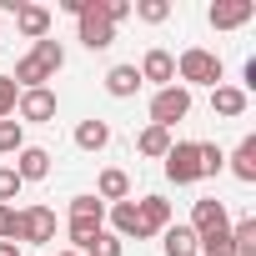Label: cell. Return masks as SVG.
Segmentation results:
<instances>
[{"instance_id":"obj_11","label":"cell","mask_w":256,"mask_h":256,"mask_svg":"<svg viewBox=\"0 0 256 256\" xmlns=\"http://www.w3.org/2000/svg\"><path fill=\"white\" fill-rule=\"evenodd\" d=\"M96 201L100 206H116V201H131V176H126L120 166H106L96 176Z\"/></svg>"},{"instance_id":"obj_8","label":"cell","mask_w":256,"mask_h":256,"mask_svg":"<svg viewBox=\"0 0 256 256\" xmlns=\"http://www.w3.org/2000/svg\"><path fill=\"white\" fill-rule=\"evenodd\" d=\"M196 236H211V231H226L231 226V216H226V201H216V196H201L196 206H191V221H186Z\"/></svg>"},{"instance_id":"obj_32","label":"cell","mask_w":256,"mask_h":256,"mask_svg":"<svg viewBox=\"0 0 256 256\" xmlns=\"http://www.w3.org/2000/svg\"><path fill=\"white\" fill-rule=\"evenodd\" d=\"M16 231H20V211L0 206V241H16Z\"/></svg>"},{"instance_id":"obj_7","label":"cell","mask_w":256,"mask_h":256,"mask_svg":"<svg viewBox=\"0 0 256 256\" xmlns=\"http://www.w3.org/2000/svg\"><path fill=\"white\" fill-rule=\"evenodd\" d=\"M141 80H151L156 90H166V86H176V56L171 50H161V46H151L146 56H141Z\"/></svg>"},{"instance_id":"obj_31","label":"cell","mask_w":256,"mask_h":256,"mask_svg":"<svg viewBox=\"0 0 256 256\" xmlns=\"http://www.w3.org/2000/svg\"><path fill=\"white\" fill-rule=\"evenodd\" d=\"M120 251H126V246H120V236H110V231H100V236L90 241V251H86V256H120Z\"/></svg>"},{"instance_id":"obj_14","label":"cell","mask_w":256,"mask_h":256,"mask_svg":"<svg viewBox=\"0 0 256 256\" xmlns=\"http://www.w3.org/2000/svg\"><path fill=\"white\" fill-rule=\"evenodd\" d=\"M141 86H146V80H141V70H136L131 60H120V66L106 70V96H116V100H131Z\"/></svg>"},{"instance_id":"obj_1","label":"cell","mask_w":256,"mask_h":256,"mask_svg":"<svg viewBox=\"0 0 256 256\" xmlns=\"http://www.w3.org/2000/svg\"><path fill=\"white\" fill-rule=\"evenodd\" d=\"M221 76H226V66H221V56L216 50H206V46H186L181 56H176V86H221Z\"/></svg>"},{"instance_id":"obj_4","label":"cell","mask_w":256,"mask_h":256,"mask_svg":"<svg viewBox=\"0 0 256 256\" xmlns=\"http://www.w3.org/2000/svg\"><path fill=\"white\" fill-rule=\"evenodd\" d=\"M16 120H20V126H50V120H56V90H50V86H40V90H20V100H16Z\"/></svg>"},{"instance_id":"obj_24","label":"cell","mask_w":256,"mask_h":256,"mask_svg":"<svg viewBox=\"0 0 256 256\" xmlns=\"http://www.w3.org/2000/svg\"><path fill=\"white\" fill-rule=\"evenodd\" d=\"M196 161H201V181L226 171V151H221L216 141H196Z\"/></svg>"},{"instance_id":"obj_10","label":"cell","mask_w":256,"mask_h":256,"mask_svg":"<svg viewBox=\"0 0 256 256\" xmlns=\"http://www.w3.org/2000/svg\"><path fill=\"white\" fill-rule=\"evenodd\" d=\"M251 16H256V6H251V0H216V6L206 10V20H211L216 30H241Z\"/></svg>"},{"instance_id":"obj_9","label":"cell","mask_w":256,"mask_h":256,"mask_svg":"<svg viewBox=\"0 0 256 256\" xmlns=\"http://www.w3.org/2000/svg\"><path fill=\"white\" fill-rule=\"evenodd\" d=\"M136 216H141V231H146V241H151V236H161V231L176 221L166 196H141V201H136Z\"/></svg>"},{"instance_id":"obj_29","label":"cell","mask_w":256,"mask_h":256,"mask_svg":"<svg viewBox=\"0 0 256 256\" xmlns=\"http://www.w3.org/2000/svg\"><path fill=\"white\" fill-rule=\"evenodd\" d=\"M20 191H26V181H20V176H16L10 166H0V206H10V201H16Z\"/></svg>"},{"instance_id":"obj_23","label":"cell","mask_w":256,"mask_h":256,"mask_svg":"<svg viewBox=\"0 0 256 256\" xmlns=\"http://www.w3.org/2000/svg\"><path fill=\"white\" fill-rule=\"evenodd\" d=\"M231 256H256V216L231 221Z\"/></svg>"},{"instance_id":"obj_2","label":"cell","mask_w":256,"mask_h":256,"mask_svg":"<svg viewBox=\"0 0 256 256\" xmlns=\"http://www.w3.org/2000/svg\"><path fill=\"white\" fill-rule=\"evenodd\" d=\"M76 40H80L86 50H110V46H116V26L106 20V6H100V0H90V6L76 16Z\"/></svg>"},{"instance_id":"obj_13","label":"cell","mask_w":256,"mask_h":256,"mask_svg":"<svg viewBox=\"0 0 256 256\" xmlns=\"http://www.w3.org/2000/svg\"><path fill=\"white\" fill-rule=\"evenodd\" d=\"M10 171H16L26 186H30V181H46V176H50V151H46V146H20V156H16Z\"/></svg>"},{"instance_id":"obj_27","label":"cell","mask_w":256,"mask_h":256,"mask_svg":"<svg viewBox=\"0 0 256 256\" xmlns=\"http://www.w3.org/2000/svg\"><path fill=\"white\" fill-rule=\"evenodd\" d=\"M20 146H26V126L16 116L0 120V156H20Z\"/></svg>"},{"instance_id":"obj_19","label":"cell","mask_w":256,"mask_h":256,"mask_svg":"<svg viewBox=\"0 0 256 256\" xmlns=\"http://www.w3.org/2000/svg\"><path fill=\"white\" fill-rule=\"evenodd\" d=\"M76 146H80V151H106V146H110V126L96 120V116L80 120V126H76Z\"/></svg>"},{"instance_id":"obj_25","label":"cell","mask_w":256,"mask_h":256,"mask_svg":"<svg viewBox=\"0 0 256 256\" xmlns=\"http://www.w3.org/2000/svg\"><path fill=\"white\" fill-rule=\"evenodd\" d=\"M70 221H90V226H106V206L96 196H70Z\"/></svg>"},{"instance_id":"obj_22","label":"cell","mask_w":256,"mask_h":256,"mask_svg":"<svg viewBox=\"0 0 256 256\" xmlns=\"http://www.w3.org/2000/svg\"><path fill=\"white\" fill-rule=\"evenodd\" d=\"M10 80H16V90H40V86H46L50 76L40 70V60H36V56H20V60H16V76H10Z\"/></svg>"},{"instance_id":"obj_20","label":"cell","mask_w":256,"mask_h":256,"mask_svg":"<svg viewBox=\"0 0 256 256\" xmlns=\"http://www.w3.org/2000/svg\"><path fill=\"white\" fill-rule=\"evenodd\" d=\"M136 151H141V156H151V161H166V151H171V131H161V126H151V120H146V131L136 136Z\"/></svg>"},{"instance_id":"obj_17","label":"cell","mask_w":256,"mask_h":256,"mask_svg":"<svg viewBox=\"0 0 256 256\" xmlns=\"http://www.w3.org/2000/svg\"><path fill=\"white\" fill-rule=\"evenodd\" d=\"M161 251H166V256H201V246H196V231H191L186 221H171V226L161 231Z\"/></svg>"},{"instance_id":"obj_26","label":"cell","mask_w":256,"mask_h":256,"mask_svg":"<svg viewBox=\"0 0 256 256\" xmlns=\"http://www.w3.org/2000/svg\"><path fill=\"white\" fill-rule=\"evenodd\" d=\"M100 231H106V226H90V221H66V241H70V251H80V256L90 251V241H96Z\"/></svg>"},{"instance_id":"obj_30","label":"cell","mask_w":256,"mask_h":256,"mask_svg":"<svg viewBox=\"0 0 256 256\" xmlns=\"http://www.w3.org/2000/svg\"><path fill=\"white\" fill-rule=\"evenodd\" d=\"M16 100H20L16 80H10V76H0V120H10V116H16Z\"/></svg>"},{"instance_id":"obj_33","label":"cell","mask_w":256,"mask_h":256,"mask_svg":"<svg viewBox=\"0 0 256 256\" xmlns=\"http://www.w3.org/2000/svg\"><path fill=\"white\" fill-rule=\"evenodd\" d=\"M100 6H106V20H110V26L131 20V0H100Z\"/></svg>"},{"instance_id":"obj_5","label":"cell","mask_w":256,"mask_h":256,"mask_svg":"<svg viewBox=\"0 0 256 256\" xmlns=\"http://www.w3.org/2000/svg\"><path fill=\"white\" fill-rule=\"evenodd\" d=\"M166 181H176V186H196L201 181L196 141H171V151H166Z\"/></svg>"},{"instance_id":"obj_15","label":"cell","mask_w":256,"mask_h":256,"mask_svg":"<svg viewBox=\"0 0 256 256\" xmlns=\"http://www.w3.org/2000/svg\"><path fill=\"white\" fill-rule=\"evenodd\" d=\"M106 221H110V236H136V241H146V231H141V216H136V201H116V206H106Z\"/></svg>"},{"instance_id":"obj_6","label":"cell","mask_w":256,"mask_h":256,"mask_svg":"<svg viewBox=\"0 0 256 256\" xmlns=\"http://www.w3.org/2000/svg\"><path fill=\"white\" fill-rule=\"evenodd\" d=\"M16 241H26V246H46V241H56V211H50V206H26V211H20V231H16Z\"/></svg>"},{"instance_id":"obj_3","label":"cell","mask_w":256,"mask_h":256,"mask_svg":"<svg viewBox=\"0 0 256 256\" xmlns=\"http://www.w3.org/2000/svg\"><path fill=\"white\" fill-rule=\"evenodd\" d=\"M186 116H191V90H186V86H166V90L151 96V126L171 131V126L186 120Z\"/></svg>"},{"instance_id":"obj_21","label":"cell","mask_w":256,"mask_h":256,"mask_svg":"<svg viewBox=\"0 0 256 256\" xmlns=\"http://www.w3.org/2000/svg\"><path fill=\"white\" fill-rule=\"evenodd\" d=\"M30 56L40 60V70H46L50 80H56V76H60V66H66V46H60V40H50V36H46V40H36V46H30Z\"/></svg>"},{"instance_id":"obj_35","label":"cell","mask_w":256,"mask_h":256,"mask_svg":"<svg viewBox=\"0 0 256 256\" xmlns=\"http://www.w3.org/2000/svg\"><path fill=\"white\" fill-rule=\"evenodd\" d=\"M56 256H80V251H70V246H66V251H56Z\"/></svg>"},{"instance_id":"obj_12","label":"cell","mask_w":256,"mask_h":256,"mask_svg":"<svg viewBox=\"0 0 256 256\" xmlns=\"http://www.w3.org/2000/svg\"><path fill=\"white\" fill-rule=\"evenodd\" d=\"M16 30L36 46V40H46L50 36V10L46 6H30V0H20V10H16Z\"/></svg>"},{"instance_id":"obj_34","label":"cell","mask_w":256,"mask_h":256,"mask_svg":"<svg viewBox=\"0 0 256 256\" xmlns=\"http://www.w3.org/2000/svg\"><path fill=\"white\" fill-rule=\"evenodd\" d=\"M0 256H26V251H20V241H0Z\"/></svg>"},{"instance_id":"obj_16","label":"cell","mask_w":256,"mask_h":256,"mask_svg":"<svg viewBox=\"0 0 256 256\" xmlns=\"http://www.w3.org/2000/svg\"><path fill=\"white\" fill-rule=\"evenodd\" d=\"M246 106H251V96H246L241 86H226V80H221V86L211 90V110H216L221 120H236V116H246Z\"/></svg>"},{"instance_id":"obj_18","label":"cell","mask_w":256,"mask_h":256,"mask_svg":"<svg viewBox=\"0 0 256 256\" xmlns=\"http://www.w3.org/2000/svg\"><path fill=\"white\" fill-rule=\"evenodd\" d=\"M226 166H231V176H236V181H246V186H251V181H256V136H246V141L226 156Z\"/></svg>"},{"instance_id":"obj_28","label":"cell","mask_w":256,"mask_h":256,"mask_svg":"<svg viewBox=\"0 0 256 256\" xmlns=\"http://www.w3.org/2000/svg\"><path fill=\"white\" fill-rule=\"evenodd\" d=\"M146 26H161V20H171V0H136V6H131Z\"/></svg>"}]
</instances>
